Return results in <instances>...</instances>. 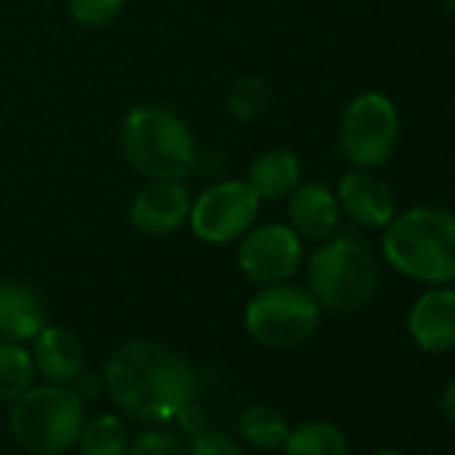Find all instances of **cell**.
I'll return each mask as SVG.
<instances>
[{
	"label": "cell",
	"mask_w": 455,
	"mask_h": 455,
	"mask_svg": "<svg viewBox=\"0 0 455 455\" xmlns=\"http://www.w3.org/2000/svg\"><path fill=\"white\" fill-rule=\"evenodd\" d=\"M105 391L126 415L145 423H169L196 396L193 367L172 348L153 340L118 346L102 372Z\"/></svg>",
	"instance_id": "obj_1"
},
{
	"label": "cell",
	"mask_w": 455,
	"mask_h": 455,
	"mask_svg": "<svg viewBox=\"0 0 455 455\" xmlns=\"http://www.w3.org/2000/svg\"><path fill=\"white\" fill-rule=\"evenodd\" d=\"M386 263L407 279L439 287L455 279V214L439 206H412L386 228Z\"/></svg>",
	"instance_id": "obj_2"
},
{
	"label": "cell",
	"mask_w": 455,
	"mask_h": 455,
	"mask_svg": "<svg viewBox=\"0 0 455 455\" xmlns=\"http://www.w3.org/2000/svg\"><path fill=\"white\" fill-rule=\"evenodd\" d=\"M126 164L145 180H188L198 161L190 126L166 105H134L118 129Z\"/></svg>",
	"instance_id": "obj_3"
},
{
	"label": "cell",
	"mask_w": 455,
	"mask_h": 455,
	"mask_svg": "<svg viewBox=\"0 0 455 455\" xmlns=\"http://www.w3.org/2000/svg\"><path fill=\"white\" fill-rule=\"evenodd\" d=\"M308 292L327 311L351 314L364 308L378 287L375 258L354 234H332L306 260Z\"/></svg>",
	"instance_id": "obj_4"
},
{
	"label": "cell",
	"mask_w": 455,
	"mask_h": 455,
	"mask_svg": "<svg viewBox=\"0 0 455 455\" xmlns=\"http://www.w3.org/2000/svg\"><path fill=\"white\" fill-rule=\"evenodd\" d=\"M86 423V402L73 386L46 383L28 388L12 402L9 428L14 439L36 455H62Z\"/></svg>",
	"instance_id": "obj_5"
},
{
	"label": "cell",
	"mask_w": 455,
	"mask_h": 455,
	"mask_svg": "<svg viewBox=\"0 0 455 455\" xmlns=\"http://www.w3.org/2000/svg\"><path fill=\"white\" fill-rule=\"evenodd\" d=\"M322 324V306L308 287L279 282L255 292L244 308L250 338L266 348H295L306 343Z\"/></svg>",
	"instance_id": "obj_6"
},
{
	"label": "cell",
	"mask_w": 455,
	"mask_h": 455,
	"mask_svg": "<svg viewBox=\"0 0 455 455\" xmlns=\"http://www.w3.org/2000/svg\"><path fill=\"white\" fill-rule=\"evenodd\" d=\"M399 110L380 92H364L348 102L338 129L340 153L354 169L383 166L399 145Z\"/></svg>",
	"instance_id": "obj_7"
},
{
	"label": "cell",
	"mask_w": 455,
	"mask_h": 455,
	"mask_svg": "<svg viewBox=\"0 0 455 455\" xmlns=\"http://www.w3.org/2000/svg\"><path fill=\"white\" fill-rule=\"evenodd\" d=\"M260 204L247 180H220L193 198L188 225L201 244L225 247L239 242L255 225Z\"/></svg>",
	"instance_id": "obj_8"
},
{
	"label": "cell",
	"mask_w": 455,
	"mask_h": 455,
	"mask_svg": "<svg viewBox=\"0 0 455 455\" xmlns=\"http://www.w3.org/2000/svg\"><path fill=\"white\" fill-rule=\"evenodd\" d=\"M303 239L284 222L252 225L236 250L239 271L260 287L292 282L303 268Z\"/></svg>",
	"instance_id": "obj_9"
},
{
	"label": "cell",
	"mask_w": 455,
	"mask_h": 455,
	"mask_svg": "<svg viewBox=\"0 0 455 455\" xmlns=\"http://www.w3.org/2000/svg\"><path fill=\"white\" fill-rule=\"evenodd\" d=\"M193 196L182 180H148L129 204V225L145 239H166L188 225Z\"/></svg>",
	"instance_id": "obj_10"
},
{
	"label": "cell",
	"mask_w": 455,
	"mask_h": 455,
	"mask_svg": "<svg viewBox=\"0 0 455 455\" xmlns=\"http://www.w3.org/2000/svg\"><path fill=\"white\" fill-rule=\"evenodd\" d=\"M335 196L340 204V214L367 228V231H383L396 217L394 190L378 174H372V169H354L343 174Z\"/></svg>",
	"instance_id": "obj_11"
},
{
	"label": "cell",
	"mask_w": 455,
	"mask_h": 455,
	"mask_svg": "<svg viewBox=\"0 0 455 455\" xmlns=\"http://www.w3.org/2000/svg\"><path fill=\"white\" fill-rule=\"evenodd\" d=\"M410 338L426 354L455 348V290L439 284L423 292L410 308Z\"/></svg>",
	"instance_id": "obj_12"
},
{
	"label": "cell",
	"mask_w": 455,
	"mask_h": 455,
	"mask_svg": "<svg viewBox=\"0 0 455 455\" xmlns=\"http://www.w3.org/2000/svg\"><path fill=\"white\" fill-rule=\"evenodd\" d=\"M287 217L290 228L303 242H324L338 231L340 204L335 190L322 182H300L287 196Z\"/></svg>",
	"instance_id": "obj_13"
},
{
	"label": "cell",
	"mask_w": 455,
	"mask_h": 455,
	"mask_svg": "<svg viewBox=\"0 0 455 455\" xmlns=\"http://www.w3.org/2000/svg\"><path fill=\"white\" fill-rule=\"evenodd\" d=\"M33 362L36 372L46 378V383L73 386L86 367V354L76 332L60 324H46L33 338Z\"/></svg>",
	"instance_id": "obj_14"
},
{
	"label": "cell",
	"mask_w": 455,
	"mask_h": 455,
	"mask_svg": "<svg viewBox=\"0 0 455 455\" xmlns=\"http://www.w3.org/2000/svg\"><path fill=\"white\" fill-rule=\"evenodd\" d=\"M46 327L41 295L22 282H0V340L28 343Z\"/></svg>",
	"instance_id": "obj_15"
},
{
	"label": "cell",
	"mask_w": 455,
	"mask_h": 455,
	"mask_svg": "<svg viewBox=\"0 0 455 455\" xmlns=\"http://www.w3.org/2000/svg\"><path fill=\"white\" fill-rule=\"evenodd\" d=\"M247 182L260 196V201H282L303 182V161L298 153L284 148L266 150L252 158Z\"/></svg>",
	"instance_id": "obj_16"
},
{
	"label": "cell",
	"mask_w": 455,
	"mask_h": 455,
	"mask_svg": "<svg viewBox=\"0 0 455 455\" xmlns=\"http://www.w3.org/2000/svg\"><path fill=\"white\" fill-rule=\"evenodd\" d=\"M284 455H348V439L335 423L308 420L290 428Z\"/></svg>",
	"instance_id": "obj_17"
},
{
	"label": "cell",
	"mask_w": 455,
	"mask_h": 455,
	"mask_svg": "<svg viewBox=\"0 0 455 455\" xmlns=\"http://www.w3.org/2000/svg\"><path fill=\"white\" fill-rule=\"evenodd\" d=\"M239 434L247 444L258 450H284L290 426L282 412L274 407H247L239 418Z\"/></svg>",
	"instance_id": "obj_18"
},
{
	"label": "cell",
	"mask_w": 455,
	"mask_h": 455,
	"mask_svg": "<svg viewBox=\"0 0 455 455\" xmlns=\"http://www.w3.org/2000/svg\"><path fill=\"white\" fill-rule=\"evenodd\" d=\"M76 444L81 455H126L132 439L118 415H97L84 423Z\"/></svg>",
	"instance_id": "obj_19"
},
{
	"label": "cell",
	"mask_w": 455,
	"mask_h": 455,
	"mask_svg": "<svg viewBox=\"0 0 455 455\" xmlns=\"http://www.w3.org/2000/svg\"><path fill=\"white\" fill-rule=\"evenodd\" d=\"M36 380L33 354L22 343L0 340V402L20 399Z\"/></svg>",
	"instance_id": "obj_20"
},
{
	"label": "cell",
	"mask_w": 455,
	"mask_h": 455,
	"mask_svg": "<svg viewBox=\"0 0 455 455\" xmlns=\"http://www.w3.org/2000/svg\"><path fill=\"white\" fill-rule=\"evenodd\" d=\"M271 102H274V92H271L268 81H263L260 76L239 78L231 89H228V97H225L228 116L236 121L260 118L271 108Z\"/></svg>",
	"instance_id": "obj_21"
},
{
	"label": "cell",
	"mask_w": 455,
	"mask_h": 455,
	"mask_svg": "<svg viewBox=\"0 0 455 455\" xmlns=\"http://www.w3.org/2000/svg\"><path fill=\"white\" fill-rule=\"evenodd\" d=\"M68 14L89 30H100L113 25L121 12L126 9V0H65Z\"/></svg>",
	"instance_id": "obj_22"
},
{
	"label": "cell",
	"mask_w": 455,
	"mask_h": 455,
	"mask_svg": "<svg viewBox=\"0 0 455 455\" xmlns=\"http://www.w3.org/2000/svg\"><path fill=\"white\" fill-rule=\"evenodd\" d=\"M188 455H244L239 442L217 428H201L188 444Z\"/></svg>",
	"instance_id": "obj_23"
},
{
	"label": "cell",
	"mask_w": 455,
	"mask_h": 455,
	"mask_svg": "<svg viewBox=\"0 0 455 455\" xmlns=\"http://www.w3.org/2000/svg\"><path fill=\"white\" fill-rule=\"evenodd\" d=\"M126 455H188V447H185L174 434L156 428V431L140 434V436L129 444Z\"/></svg>",
	"instance_id": "obj_24"
},
{
	"label": "cell",
	"mask_w": 455,
	"mask_h": 455,
	"mask_svg": "<svg viewBox=\"0 0 455 455\" xmlns=\"http://www.w3.org/2000/svg\"><path fill=\"white\" fill-rule=\"evenodd\" d=\"M73 388L81 394V399L86 402V399H94L97 394H100V388H105V380L100 378V375H81L76 383H73Z\"/></svg>",
	"instance_id": "obj_25"
},
{
	"label": "cell",
	"mask_w": 455,
	"mask_h": 455,
	"mask_svg": "<svg viewBox=\"0 0 455 455\" xmlns=\"http://www.w3.org/2000/svg\"><path fill=\"white\" fill-rule=\"evenodd\" d=\"M439 404H442V412L455 423V380L452 383H447L444 386V391H442V399H439Z\"/></svg>",
	"instance_id": "obj_26"
},
{
	"label": "cell",
	"mask_w": 455,
	"mask_h": 455,
	"mask_svg": "<svg viewBox=\"0 0 455 455\" xmlns=\"http://www.w3.org/2000/svg\"><path fill=\"white\" fill-rule=\"evenodd\" d=\"M439 4H442L444 9H450V12H455V0H439Z\"/></svg>",
	"instance_id": "obj_27"
},
{
	"label": "cell",
	"mask_w": 455,
	"mask_h": 455,
	"mask_svg": "<svg viewBox=\"0 0 455 455\" xmlns=\"http://www.w3.org/2000/svg\"><path fill=\"white\" fill-rule=\"evenodd\" d=\"M375 455H402V452H396V450H378Z\"/></svg>",
	"instance_id": "obj_28"
},
{
	"label": "cell",
	"mask_w": 455,
	"mask_h": 455,
	"mask_svg": "<svg viewBox=\"0 0 455 455\" xmlns=\"http://www.w3.org/2000/svg\"><path fill=\"white\" fill-rule=\"evenodd\" d=\"M452 282H455V279H452Z\"/></svg>",
	"instance_id": "obj_29"
}]
</instances>
